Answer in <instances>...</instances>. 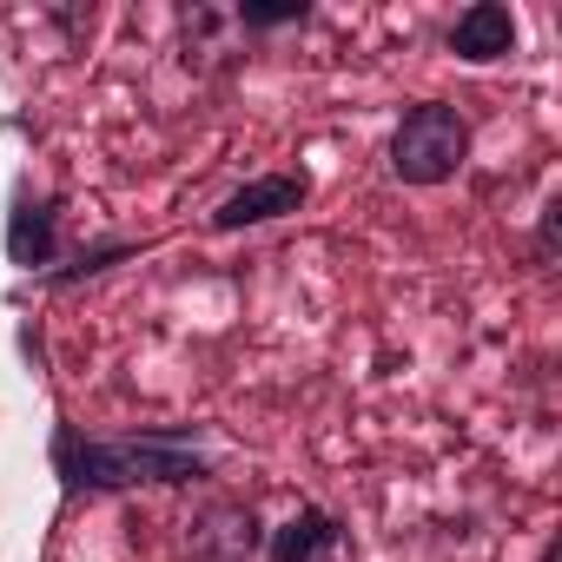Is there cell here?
<instances>
[{"label": "cell", "mask_w": 562, "mask_h": 562, "mask_svg": "<svg viewBox=\"0 0 562 562\" xmlns=\"http://www.w3.org/2000/svg\"><path fill=\"white\" fill-rule=\"evenodd\" d=\"M305 199H312V179L305 172H258L238 192H225L205 225L212 232H251V225H271V218H292Z\"/></svg>", "instance_id": "277c9868"}, {"label": "cell", "mask_w": 562, "mask_h": 562, "mask_svg": "<svg viewBox=\"0 0 562 562\" xmlns=\"http://www.w3.org/2000/svg\"><path fill=\"white\" fill-rule=\"evenodd\" d=\"M8 258L27 278H47L60 265V199L54 192H21L8 212Z\"/></svg>", "instance_id": "5b68a950"}, {"label": "cell", "mask_w": 562, "mask_h": 562, "mask_svg": "<svg viewBox=\"0 0 562 562\" xmlns=\"http://www.w3.org/2000/svg\"><path fill=\"white\" fill-rule=\"evenodd\" d=\"M305 14H312V0H238V8H232V21H238L245 41L251 34H271V27H292Z\"/></svg>", "instance_id": "9c48e42d"}, {"label": "cell", "mask_w": 562, "mask_h": 562, "mask_svg": "<svg viewBox=\"0 0 562 562\" xmlns=\"http://www.w3.org/2000/svg\"><path fill=\"white\" fill-rule=\"evenodd\" d=\"M536 562H562V536H549V542H542V555H536Z\"/></svg>", "instance_id": "8fae6325"}, {"label": "cell", "mask_w": 562, "mask_h": 562, "mask_svg": "<svg viewBox=\"0 0 562 562\" xmlns=\"http://www.w3.org/2000/svg\"><path fill=\"white\" fill-rule=\"evenodd\" d=\"M265 562H345V522L318 503H299L278 529H265Z\"/></svg>", "instance_id": "52a82bcc"}, {"label": "cell", "mask_w": 562, "mask_h": 562, "mask_svg": "<svg viewBox=\"0 0 562 562\" xmlns=\"http://www.w3.org/2000/svg\"><path fill=\"white\" fill-rule=\"evenodd\" d=\"M443 41H450V54H457L463 67H496V60L516 54L522 27H516V8H503V0H470V8L450 21Z\"/></svg>", "instance_id": "8992f818"}, {"label": "cell", "mask_w": 562, "mask_h": 562, "mask_svg": "<svg viewBox=\"0 0 562 562\" xmlns=\"http://www.w3.org/2000/svg\"><path fill=\"white\" fill-rule=\"evenodd\" d=\"M54 476L67 496H113V490H192L218 476V457L199 424L87 437L80 424H54Z\"/></svg>", "instance_id": "6da1fadb"}, {"label": "cell", "mask_w": 562, "mask_h": 562, "mask_svg": "<svg viewBox=\"0 0 562 562\" xmlns=\"http://www.w3.org/2000/svg\"><path fill=\"white\" fill-rule=\"evenodd\" d=\"M470 159V120L450 100H417L404 106L391 133V179L397 186H450Z\"/></svg>", "instance_id": "7a4b0ae2"}, {"label": "cell", "mask_w": 562, "mask_h": 562, "mask_svg": "<svg viewBox=\"0 0 562 562\" xmlns=\"http://www.w3.org/2000/svg\"><path fill=\"white\" fill-rule=\"evenodd\" d=\"M179 549H186V562H258L265 555V516L251 509V496L205 490L179 522Z\"/></svg>", "instance_id": "3957f363"}, {"label": "cell", "mask_w": 562, "mask_h": 562, "mask_svg": "<svg viewBox=\"0 0 562 562\" xmlns=\"http://www.w3.org/2000/svg\"><path fill=\"white\" fill-rule=\"evenodd\" d=\"M555 251H562V199L549 192V199H542V212H536V265L549 271V265H555Z\"/></svg>", "instance_id": "30bf717a"}, {"label": "cell", "mask_w": 562, "mask_h": 562, "mask_svg": "<svg viewBox=\"0 0 562 562\" xmlns=\"http://www.w3.org/2000/svg\"><path fill=\"white\" fill-rule=\"evenodd\" d=\"M139 251H146V238H93V245H80L67 265H54L41 285H47V292H74L80 278H100V271H113L120 258H139Z\"/></svg>", "instance_id": "ba28073f"}]
</instances>
